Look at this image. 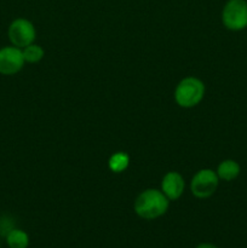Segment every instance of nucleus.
I'll list each match as a JSON object with an SVG mask.
<instances>
[{"label": "nucleus", "instance_id": "obj_1", "mask_svg": "<svg viewBox=\"0 0 247 248\" xmlns=\"http://www.w3.org/2000/svg\"><path fill=\"white\" fill-rule=\"evenodd\" d=\"M171 201L160 189L148 188L140 191L133 202V211L144 220H154L166 215Z\"/></svg>", "mask_w": 247, "mask_h": 248}, {"label": "nucleus", "instance_id": "obj_2", "mask_svg": "<svg viewBox=\"0 0 247 248\" xmlns=\"http://www.w3.org/2000/svg\"><path fill=\"white\" fill-rule=\"evenodd\" d=\"M206 93V86L196 77H185L177 84L173 98L177 106L184 109L195 108L202 102Z\"/></svg>", "mask_w": 247, "mask_h": 248}, {"label": "nucleus", "instance_id": "obj_3", "mask_svg": "<svg viewBox=\"0 0 247 248\" xmlns=\"http://www.w3.org/2000/svg\"><path fill=\"white\" fill-rule=\"evenodd\" d=\"M228 31H241L247 28V0H228L220 15Z\"/></svg>", "mask_w": 247, "mask_h": 248}, {"label": "nucleus", "instance_id": "obj_4", "mask_svg": "<svg viewBox=\"0 0 247 248\" xmlns=\"http://www.w3.org/2000/svg\"><path fill=\"white\" fill-rule=\"evenodd\" d=\"M7 38L11 45L23 48L35 43L36 29L33 22L24 17H17L7 27Z\"/></svg>", "mask_w": 247, "mask_h": 248}, {"label": "nucleus", "instance_id": "obj_5", "mask_svg": "<svg viewBox=\"0 0 247 248\" xmlns=\"http://www.w3.org/2000/svg\"><path fill=\"white\" fill-rule=\"evenodd\" d=\"M218 186H219V178L216 173V170L201 169L191 178L190 191L194 198L205 200L211 198L217 191Z\"/></svg>", "mask_w": 247, "mask_h": 248}, {"label": "nucleus", "instance_id": "obj_6", "mask_svg": "<svg viewBox=\"0 0 247 248\" xmlns=\"http://www.w3.org/2000/svg\"><path fill=\"white\" fill-rule=\"evenodd\" d=\"M24 61L22 48L14 45H7L0 47V75L12 77L23 69Z\"/></svg>", "mask_w": 247, "mask_h": 248}, {"label": "nucleus", "instance_id": "obj_7", "mask_svg": "<svg viewBox=\"0 0 247 248\" xmlns=\"http://www.w3.org/2000/svg\"><path fill=\"white\" fill-rule=\"evenodd\" d=\"M185 181L183 176L177 171H169L162 177L160 190L170 201H177L184 193Z\"/></svg>", "mask_w": 247, "mask_h": 248}, {"label": "nucleus", "instance_id": "obj_8", "mask_svg": "<svg viewBox=\"0 0 247 248\" xmlns=\"http://www.w3.org/2000/svg\"><path fill=\"white\" fill-rule=\"evenodd\" d=\"M216 173H217L219 181L232 182L240 176L241 166H240L236 160L225 159L218 164L217 169H216Z\"/></svg>", "mask_w": 247, "mask_h": 248}, {"label": "nucleus", "instance_id": "obj_9", "mask_svg": "<svg viewBox=\"0 0 247 248\" xmlns=\"http://www.w3.org/2000/svg\"><path fill=\"white\" fill-rule=\"evenodd\" d=\"M131 162L130 155L126 152H115L109 156L108 159V169L113 173H123L128 169Z\"/></svg>", "mask_w": 247, "mask_h": 248}, {"label": "nucleus", "instance_id": "obj_10", "mask_svg": "<svg viewBox=\"0 0 247 248\" xmlns=\"http://www.w3.org/2000/svg\"><path fill=\"white\" fill-rule=\"evenodd\" d=\"M29 242V235L24 230L14 228L7 232L6 245L9 248H28Z\"/></svg>", "mask_w": 247, "mask_h": 248}, {"label": "nucleus", "instance_id": "obj_11", "mask_svg": "<svg viewBox=\"0 0 247 248\" xmlns=\"http://www.w3.org/2000/svg\"><path fill=\"white\" fill-rule=\"evenodd\" d=\"M22 52H23L24 61L29 64H36V63L41 62L43 58L45 57V50L43 48V46L35 43L22 48Z\"/></svg>", "mask_w": 247, "mask_h": 248}, {"label": "nucleus", "instance_id": "obj_12", "mask_svg": "<svg viewBox=\"0 0 247 248\" xmlns=\"http://www.w3.org/2000/svg\"><path fill=\"white\" fill-rule=\"evenodd\" d=\"M195 248H219V247L216 246V245L213 244H210V242H202V244H199Z\"/></svg>", "mask_w": 247, "mask_h": 248}]
</instances>
